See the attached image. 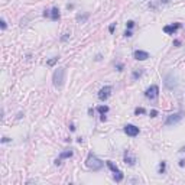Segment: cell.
Masks as SVG:
<instances>
[{"mask_svg":"<svg viewBox=\"0 0 185 185\" xmlns=\"http://www.w3.org/2000/svg\"><path fill=\"white\" fill-rule=\"evenodd\" d=\"M52 81H54V85L57 88H61L64 85V81H65V68H57L54 75H52Z\"/></svg>","mask_w":185,"mask_h":185,"instance_id":"obj_1","label":"cell"},{"mask_svg":"<svg viewBox=\"0 0 185 185\" xmlns=\"http://www.w3.org/2000/svg\"><path fill=\"white\" fill-rule=\"evenodd\" d=\"M85 165H87V166H88V168H90L91 171H100L101 168H103V162L98 159L96 155H92V153L88 155L87 160H85Z\"/></svg>","mask_w":185,"mask_h":185,"instance_id":"obj_2","label":"cell"},{"mask_svg":"<svg viewBox=\"0 0 185 185\" xmlns=\"http://www.w3.org/2000/svg\"><path fill=\"white\" fill-rule=\"evenodd\" d=\"M107 166L110 168V171L113 172L114 181H116V182H122V181H123V174H122V171L119 169V168L113 164V162H111V160H107Z\"/></svg>","mask_w":185,"mask_h":185,"instance_id":"obj_3","label":"cell"},{"mask_svg":"<svg viewBox=\"0 0 185 185\" xmlns=\"http://www.w3.org/2000/svg\"><path fill=\"white\" fill-rule=\"evenodd\" d=\"M145 96H146V98H149V100H155V98L159 96V87L158 85H150L145 91Z\"/></svg>","mask_w":185,"mask_h":185,"instance_id":"obj_4","label":"cell"},{"mask_svg":"<svg viewBox=\"0 0 185 185\" xmlns=\"http://www.w3.org/2000/svg\"><path fill=\"white\" fill-rule=\"evenodd\" d=\"M111 90L113 88L110 87V85H106V87H103L100 91H98V98L101 100V101H106L110 96H111Z\"/></svg>","mask_w":185,"mask_h":185,"instance_id":"obj_5","label":"cell"},{"mask_svg":"<svg viewBox=\"0 0 185 185\" xmlns=\"http://www.w3.org/2000/svg\"><path fill=\"white\" fill-rule=\"evenodd\" d=\"M181 119H182V114L181 113H176V114H171V116H168V119L165 120V124L166 126H171V124H175L178 123Z\"/></svg>","mask_w":185,"mask_h":185,"instance_id":"obj_6","label":"cell"},{"mask_svg":"<svg viewBox=\"0 0 185 185\" xmlns=\"http://www.w3.org/2000/svg\"><path fill=\"white\" fill-rule=\"evenodd\" d=\"M124 133L127 134V136L134 138V136H138L139 134V127H136V126H133V124H127V126H124Z\"/></svg>","mask_w":185,"mask_h":185,"instance_id":"obj_7","label":"cell"},{"mask_svg":"<svg viewBox=\"0 0 185 185\" xmlns=\"http://www.w3.org/2000/svg\"><path fill=\"white\" fill-rule=\"evenodd\" d=\"M133 57H134V59H138V61H146V59L149 58V54L146 51H134Z\"/></svg>","mask_w":185,"mask_h":185,"instance_id":"obj_8","label":"cell"},{"mask_svg":"<svg viewBox=\"0 0 185 185\" xmlns=\"http://www.w3.org/2000/svg\"><path fill=\"white\" fill-rule=\"evenodd\" d=\"M179 28H181V23H175V25L165 26V28H164V32H165V33H169V35H174V33L178 31Z\"/></svg>","mask_w":185,"mask_h":185,"instance_id":"obj_9","label":"cell"},{"mask_svg":"<svg viewBox=\"0 0 185 185\" xmlns=\"http://www.w3.org/2000/svg\"><path fill=\"white\" fill-rule=\"evenodd\" d=\"M97 110H98V113L101 114V122H106V113L108 111V107L107 106H98Z\"/></svg>","mask_w":185,"mask_h":185,"instance_id":"obj_10","label":"cell"},{"mask_svg":"<svg viewBox=\"0 0 185 185\" xmlns=\"http://www.w3.org/2000/svg\"><path fill=\"white\" fill-rule=\"evenodd\" d=\"M124 162H126V164H129V165H134V162H136L133 156H130L129 150H126V153H124Z\"/></svg>","mask_w":185,"mask_h":185,"instance_id":"obj_11","label":"cell"},{"mask_svg":"<svg viewBox=\"0 0 185 185\" xmlns=\"http://www.w3.org/2000/svg\"><path fill=\"white\" fill-rule=\"evenodd\" d=\"M49 17H51L52 21H58V19H59V9H58V7H54L51 10V16H49Z\"/></svg>","mask_w":185,"mask_h":185,"instance_id":"obj_12","label":"cell"},{"mask_svg":"<svg viewBox=\"0 0 185 185\" xmlns=\"http://www.w3.org/2000/svg\"><path fill=\"white\" fill-rule=\"evenodd\" d=\"M72 156V150H67V152H62L61 155H59V159H65V158H71Z\"/></svg>","mask_w":185,"mask_h":185,"instance_id":"obj_13","label":"cell"},{"mask_svg":"<svg viewBox=\"0 0 185 185\" xmlns=\"http://www.w3.org/2000/svg\"><path fill=\"white\" fill-rule=\"evenodd\" d=\"M58 59H59V57H54V58H52V59H49V61L46 62V64H48L49 67H52V65H55V62H57Z\"/></svg>","mask_w":185,"mask_h":185,"instance_id":"obj_14","label":"cell"},{"mask_svg":"<svg viewBox=\"0 0 185 185\" xmlns=\"http://www.w3.org/2000/svg\"><path fill=\"white\" fill-rule=\"evenodd\" d=\"M165 168H166V162H160V165H159V174H164L165 172Z\"/></svg>","mask_w":185,"mask_h":185,"instance_id":"obj_15","label":"cell"},{"mask_svg":"<svg viewBox=\"0 0 185 185\" xmlns=\"http://www.w3.org/2000/svg\"><path fill=\"white\" fill-rule=\"evenodd\" d=\"M145 113V108H142V107H140V108H136V110H134V114H138V116H139V114H143Z\"/></svg>","mask_w":185,"mask_h":185,"instance_id":"obj_16","label":"cell"},{"mask_svg":"<svg viewBox=\"0 0 185 185\" xmlns=\"http://www.w3.org/2000/svg\"><path fill=\"white\" fill-rule=\"evenodd\" d=\"M143 74V71H134L133 72V78H138V77H140Z\"/></svg>","mask_w":185,"mask_h":185,"instance_id":"obj_17","label":"cell"},{"mask_svg":"<svg viewBox=\"0 0 185 185\" xmlns=\"http://www.w3.org/2000/svg\"><path fill=\"white\" fill-rule=\"evenodd\" d=\"M133 26H134V22H133V21H129V22H127V28H129V29H132Z\"/></svg>","mask_w":185,"mask_h":185,"instance_id":"obj_18","label":"cell"},{"mask_svg":"<svg viewBox=\"0 0 185 185\" xmlns=\"http://www.w3.org/2000/svg\"><path fill=\"white\" fill-rule=\"evenodd\" d=\"M132 35H133V33H132V31H130V29H129V31H126V33H124V36H126V38H130Z\"/></svg>","mask_w":185,"mask_h":185,"instance_id":"obj_19","label":"cell"},{"mask_svg":"<svg viewBox=\"0 0 185 185\" xmlns=\"http://www.w3.org/2000/svg\"><path fill=\"white\" fill-rule=\"evenodd\" d=\"M156 116H158V111L156 110H152L150 111V117H156Z\"/></svg>","mask_w":185,"mask_h":185,"instance_id":"obj_20","label":"cell"},{"mask_svg":"<svg viewBox=\"0 0 185 185\" xmlns=\"http://www.w3.org/2000/svg\"><path fill=\"white\" fill-rule=\"evenodd\" d=\"M0 23H2V29L5 31V29H6V22L3 21V19H2V21H0Z\"/></svg>","mask_w":185,"mask_h":185,"instance_id":"obj_21","label":"cell"},{"mask_svg":"<svg viewBox=\"0 0 185 185\" xmlns=\"http://www.w3.org/2000/svg\"><path fill=\"white\" fill-rule=\"evenodd\" d=\"M114 28H116V23H113V25H110V28H108V31L113 33V31H114Z\"/></svg>","mask_w":185,"mask_h":185,"instance_id":"obj_22","label":"cell"},{"mask_svg":"<svg viewBox=\"0 0 185 185\" xmlns=\"http://www.w3.org/2000/svg\"><path fill=\"white\" fill-rule=\"evenodd\" d=\"M9 140H10V139H9V138H3V139H2V142H3V143H7Z\"/></svg>","mask_w":185,"mask_h":185,"instance_id":"obj_23","label":"cell"},{"mask_svg":"<svg viewBox=\"0 0 185 185\" xmlns=\"http://www.w3.org/2000/svg\"><path fill=\"white\" fill-rule=\"evenodd\" d=\"M117 68H119V71H122V70H123V65H122V64H119Z\"/></svg>","mask_w":185,"mask_h":185,"instance_id":"obj_24","label":"cell"},{"mask_svg":"<svg viewBox=\"0 0 185 185\" xmlns=\"http://www.w3.org/2000/svg\"><path fill=\"white\" fill-rule=\"evenodd\" d=\"M160 2H162V3H168L169 0H160Z\"/></svg>","mask_w":185,"mask_h":185,"instance_id":"obj_25","label":"cell"},{"mask_svg":"<svg viewBox=\"0 0 185 185\" xmlns=\"http://www.w3.org/2000/svg\"><path fill=\"white\" fill-rule=\"evenodd\" d=\"M179 152H185V146H184V148H182V149L179 150Z\"/></svg>","mask_w":185,"mask_h":185,"instance_id":"obj_26","label":"cell"}]
</instances>
